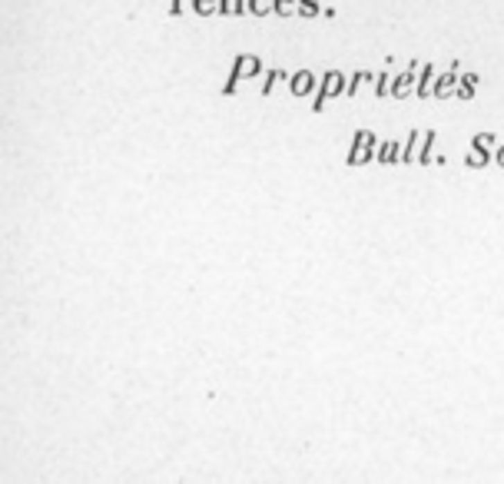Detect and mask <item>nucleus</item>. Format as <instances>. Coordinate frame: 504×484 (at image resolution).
Listing matches in <instances>:
<instances>
[{
    "instance_id": "1",
    "label": "nucleus",
    "mask_w": 504,
    "mask_h": 484,
    "mask_svg": "<svg viewBox=\"0 0 504 484\" xmlns=\"http://www.w3.org/2000/svg\"><path fill=\"white\" fill-rule=\"evenodd\" d=\"M262 74V60L256 57V53H239L236 60H232V70H229V80H226V87H223V93L226 96H232L236 93V87H239V80H252V76Z\"/></svg>"
},
{
    "instance_id": "2",
    "label": "nucleus",
    "mask_w": 504,
    "mask_h": 484,
    "mask_svg": "<svg viewBox=\"0 0 504 484\" xmlns=\"http://www.w3.org/2000/svg\"><path fill=\"white\" fill-rule=\"evenodd\" d=\"M375 153H379L375 133H372V130H358L355 139H351V150L345 153V163H349V166H365V163L375 159Z\"/></svg>"
},
{
    "instance_id": "3",
    "label": "nucleus",
    "mask_w": 504,
    "mask_h": 484,
    "mask_svg": "<svg viewBox=\"0 0 504 484\" xmlns=\"http://www.w3.org/2000/svg\"><path fill=\"white\" fill-rule=\"evenodd\" d=\"M345 93V76L338 74V70H329V74L322 76V83H319V96L312 100V110L315 113H322V106L329 103L332 96H342Z\"/></svg>"
},
{
    "instance_id": "4",
    "label": "nucleus",
    "mask_w": 504,
    "mask_h": 484,
    "mask_svg": "<svg viewBox=\"0 0 504 484\" xmlns=\"http://www.w3.org/2000/svg\"><path fill=\"white\" fill-rule=\"evenodd\" d=\"M498 150V137L494 133H478L471 139V156H468V166H488L491 163V153Z\"/></svg>"
},
{
    "instance_id": "5",
    "label": "nucleus",
    "mask_w": 504,
    "mask_h": 484,
    "mask_svg": "<svg viewBox=\"0 0 504 484\" xmlns=\"http://www.w3.org/2000/svg\"><path fill=\"white\" fill-rule=\"evenodd\" d=\"M418 70H422V60H412L408 63V70H401L398 76H392V96H395V100H405L408 93H415Z\"/></svg>"
},
{
    "instance_id": "6",
    "label": "nucleus",
    "mask_w": 504,
    "mask_h": 484,
    "mask_svg": "<svg viewBox=\"0 0 504 484\" xmlns=\"http://www.w3.org/2000/svg\"><path fill=\"white\" fill-rule=\"evenodd\" d=\"M458 70H455V63H451V74H442L435 76V87H431V96L435 100H448V96H455V90H458Z\"/></svg>"
},
{
    "instance_id": "7",
    "label": "nucleus",
    "mask_w": 504,
    "mask_h": 484,
    "mask_svg": "<svg viewBox=\"0 0 504 484\" xmlns=\"http://www.w3.org/2000/svg\"><path fill=\"white\" fill-rule=\"evenodd\" d=\"M289 90L292 96H309V93L315 90V74L312 70H299V74L289 76Z\"/></svg>"
},
{
    "instance_id": "8",
    "label": "nucleus",
    "mask_w": 504,
    "mask_h": 484,
    "mask_svg": "<svg viewBox=\"0 0 504 484\" xmlns=\"http://www.w3.org/2000/svg\"><path fill=\"white\" fill-rule=\"evenodd\" d=\"M401 150H405V146H398V139H385L382 146H379V153H375V163L395 166V163H401Z\"/></svg>"
},
{
    "instance_id": "9",
    "label": "nucleus",
    "mask_w": 504,
    "mask_h": 484,
    "mask_svg": "<svg viewBox=\"0 0 504 484\" xmlns=\"http://www.w3.org/2000/svg\"><path fill=\"white\" fill-rule=\"evenodd\" d=\"M431 87H435V63H425V67L418 70L415 96H422V100H428V96H431Z\"/></svg>"
},
{
    "instance_id": "10",
    "label": "nucleus",
    "mask_w": 504,
    "mask_h": 484,
    "mask_svg": "<svg viewBox=\"0 0 504 484\" xmlns=\"http://www.w3.org/2000/svg\"><path fill=\"white\" fill-rule=\"evenodd\" d=\"M422 130H412L408 133V143H405V150H401V163H418V150H422Z\"/></svg>"
},
{
    "instance_id": "11",
    "label": "nucleus",
    "mask_w": 504,
    "mask_h": 484,
    "mask_svg": "<svg viewBox=\"0 0 504 484\" xmlns=\"http://www.w3.org/2000/svg\"><path fill=\"white\" fill-rule=\"evenodd\" d=\"M435 139H438V133H435V130H425L422 150H418V166H431V163H435V156H431V150H435Z\"/></svg>"
},
{
    "instance_id": "12",
    "label": "nucleus",
    "mask_w": 504,
    "mask_h": 484,
    "mask_svg": "<svg viewBox=\"0 0 504 484\" xmlns=\"http://www.w3.org/2000/svg\"><path fill=\"white\" fill-rule=\"evenodd\" d=\"M478 83H481V80H478V74H464L458 80V90H455V96H458V100H474Z\"/></svg>"
},
{
    "instance_id": "13",
    "label": "nucleus",
    "mask_w": 504,
    "mask_h": 484,
    "mask_svg": "<svg viewBox=\"0 0 504 484\" xmlns=\"http://www.w3.org/2000/svg\"><path fill=\"white\" fill-rule=\"evenodd\" d=\"M219 14H223V17H243V14H249V0H219Z\"/></svg>"
},
{
    "instance_id": "14",
    "label": "nucleus",
    "mask_w": 504,
    "mask_h": 484,
    "mask_svg": "<svg viewBox=\"0 0 504 484\" xmlns=\"http://www.w3.org/2000/svg\"><path fill=\"white\" fill-rule=\"evenodd\" d=\"M372 80H375V76L368 74V70H358V74H355V76L349 80V87H345V96H355V93L362 90L365 83H372Z\"/></svg>"
},
{
    "instance_id": "15",
    "label": "nucleus",
    "mask_w": 504,
    "mask_h": 484,
    "mask_svg": "<svg viewBox=\"0 0 504 484\" xmlns=\"http://www.w3.org/2000/svg\"><path fill=\"white\" fill-rule=\"evenodd\" d=\"M189 7H193V10H196L199 17H213V14H219V0H193Z\"/></svg>"
},
{
    "instance_id": "16",
    "label": "nucleus",
    "mask_w": 504,
    "mask_h": 484,
    "mask_svg": "<svg viewBox=\"0 0 504 484\" xmlns=\"http://www.w3.org/2000/svg\"><path fill=\"white\" fill-rule=\"evenodd\" d=\"M272 7H275V0H249V14L252 17L272 14Z\"/></svg>"
},
{
    "instance_id": "17",
    "label": "nucleus",
    "mask_w": 504,
    "mask_h": 484,
    "mask_svg": "<svg viewBox=\"0 0 504 484\" xmlns=\"http://www.w3.org/2000/svg\"><path fill=\"white\" fill-rule=\"evenodd\" d=\"M292 10H299V0H275L272 14L279 17H292Z\"/></svg>"
},
{
    "instance_id": "18",
    "label": "nucleus",
    "mask_w": 504,
    "mask_h": 484,
    "mask_svg": "<svg viewBox=\"0 0 504 484\" xmlns=\"http://www.w3.org/2000/svg\"><path fill=\"white\" fill-rule=\"evenodd\" d=\"M279 80H289V76H286V70H269V74H266V87H262V96H269V93H272V83H279Z\"/></svg>"
},
{
    "instance_id": "19",
    "label": "nucleus",
    "mask_w": 504,
    "mask_h": 484,
    "mask_svg": "<svg viewBox=\"0 0 504 484\" xmlns=\"http://www.w3.org/2000/svg\"><path fill=\"white\" fill-rule=\"evenodd\" d=\"M375 83H379V87H375V96H392V76L388 74H379Z\"/></svg>"
},
{
    "instance_id": "20",
    "label": "nucleus",
    "mask_w": 504,
    "mask_h": 484,
    "mask_svg": "<svg viewBox=\"0 0 504 484\" xmlns=\"http://www.w3.org/2000/svg\"><path fill=\"white\" fill-rule=\"evenodd\" d=\"M319 0H299V14L302 17H319Z\"/></svg>"
},
{
    "instance_id": "21",
    "label": "nucleus",
    "mask_w": 504,
    "mask_h": 484,
    "mask_svg": "<svg viewBox=\"0 0 504 484\" xmlns=\"http://www.w3.org/2000/svg\"><path fill=\"white\" fill-rule=\"evenodd\" d=\"M186 3H193V0H173V3H169V14L173 17H180L186 10Z\"/></svg>"
},
{
    "instance_id": "22",
    "label": "nucleus",
    "mask_w": 504,
    "mask_h": 484,
    "mask_svg": "<svg viewBox=\"0 0 504 484\" xmlns=\"http://www.w3.org/2000/svg\"><path fill=\"white\" fill-rule=\"evenodd\" d=\"M494 163H498V166H504V143L494 150Z\"/></svg>"
}]
</instances>
